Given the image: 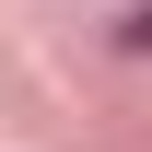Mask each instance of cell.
I'll return each mask as SVG.
<instances>
[{
    "label": "cell",
    "instance_id": "1",
    "mask_svg": "<svg viewBox=\"0 0 152 152\" xmlns=\"http://www.w3.org/2000/svg\"><path fill=\"white\" fill-rule=\"evenodd\" d=\"M129 47H152V12H129Z\"/></svg>",
    "mask_w": 152,
    "mask_h": 152
}]
</instances>
